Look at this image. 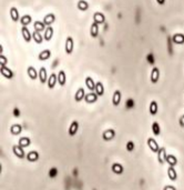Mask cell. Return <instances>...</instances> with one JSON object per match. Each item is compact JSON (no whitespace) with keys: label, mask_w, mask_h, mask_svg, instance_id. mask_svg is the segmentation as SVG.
<instances>
[{"label":"cell","mask_w":184,"mask_h":190,"mask_svg":"<svg viewBox=\"0 0 184 190\" xmlns=\"http://www.w3.org/2000/svg\"><path fill=\"white\" fill-rule=\"evenodd\" d=\"M33 27H35V30L38 31V32H41V31L46 30V23L41 21H36L33 23Z\"/></svg>","instance_id":"cell-30"},{"label":"cell","mask_w":184,"mask_h":190,"mask_svg":"<svg viewBox=\"0 0 184 190\" xmlns=\"http://www.w3.org/2000/svg\"><path fill=\"white\" fill-rule=\"evenodd\" d=\"M0 62H1V66H6L7 65V58H6L5 56H0Z\"/></svg>","instance_id":"cell-39"},{"label":"cell","mask_w":184,"mask_h":190,"mask_svg":"<svg viewBox=\"0 0 184 190\" xmlns=\"http://www.w3.org/2000/svg\"><path fill=\"white\" fill-rule=\"evenodd\" d=\"M50 57H51V51L47 49V50H43V51H41V53H39L38 59L41 61H44V60H48Z\"/></svg>","instance_id":"cell-21"},{"label":"cell","mask_w":184,"mask_h":190,"mask_svg":"<svg viewBox=\"0 0 184 190\" xmlns=\"http://www.w3.org/2000/svg\"><path fill=\"white\" fill-rule=\"evenodd\" d=\"M179 124H180V126H181V127H184V115L181 117V118H180Z\"/></svg>","instance_id":"cell-42"},{"label":"cell","mask_w":184,"mask_h":190,"mask_svg":"<svg viewBox=\"0 0 184 190\" xmlns=\"http://www.w3.org/2000/svg\"><path fill=\"white\" fill-rule=\"evenodd\" d=\"M57 174H58V170H57L55 168H52L51 170H50V177H55Z\"/></svg>","instance_id":"cell-40"},{"label":"cell","mask_w":184,"mask_h":190,"mask_svg":"<svg viewBox=\"0 0 184 190\" xmlns=\"http://www.w3.org/2000/svg\"><path fill=\"white\" fill-rule=\"evenodd\" d=\"M98 95H96V92H93V91H91L90 94L85 95L84 97V100L85 102H88V103H93V102H96V100H98Z\"/></svg>","instance_id":"cell-8"},{"label":"cell","mask_w":184,"mask_h":190,"mask_svg":"<svg viewBox=\"0 0 184 190\" xmlns=\"http://www.w3.org/2000/svg\"><path fill=\"white\" fill-rule=\"evenodd\" d=\"M163 190H176V188L173 187V186H165V187L163 188Z\"/></svg>","instance_id":"cell-41"},{"label":"cell","mask_w":184,"mask_h":190,"mask_svg":"<svg viewBox=\"0 0 184 190\" xmlns=\"http://www.w3.org/2000/svg\"><path fill=\"white\" fill-rule=\"evenodd\" d=\"M93 22H96L98 25H102L105 22V17L101 12H96L93 15Z\"/></svg>","instance_id":"cell-10"},{"label":"cell","mask_w":184,"mask_h":190,"mask_svg":"<svg viewBox=\"0 0 184 190\" xmlns=\"http://www.w3.org/2000/svg\"><path fill=\"white\" fill-rule=\"evenodd\" d=\"M85 97V92H84V89L83 88H79L74 95V100L77 102H80L81 100H83V98Z\"/></svg>","instance_id":"cell-17"},{"label":"cell","mask_w":184,"mask_h":190,"mask_svg":"<svg viewBox=\"0 0 184 190\" xmlns=\"http://www.w3.org/2000/svg\"><path fill=\"white\" fill-rule=\"evenodd\" d=\"M157 110H159L157 102L153 100V101H151V103H150V113H151L152 116H155L157 113Z\"/></svg>","instance_id":"cell-32"},{"label":"cell","mask_w":184,"mask_h":190,"mask_svg":"<svg viewBox=\"0 0 184 190\" xmlns=\"http://www.w3.org/2000/svg\"><path fill=\"white\" fill-rule=\"evenodd\" d=\"M27 159L28 161H30V163H35V161H37V160L39 159V154L37 151H30L29 154H27Z\"/></svg>","instance_id":"cell-26"},{"label":"cell","mask_w":184,"mask_h":190,"mask_svg":"<svg viewBox=\"0 0 184 190\" xmlns=\"http://www.w3.org/2000/svg\"><path fill=\"white\" fill-rule=\"evenodd\" d=\"M27 74H28V76H29V78H30V79H32V80H36L37 78L39 77L38 71H37L36 68H35V67H32V66L28 67Z\"/></svg>","instance_id":"cell-13"},{"label":"cell","mask_w":184,"mask_h":190,"mask_svg":"<svg viewBox=\"0 0 184 190\" xmlns=\"http://www.w3.org/2000/svg\"><path fill=\"white\" fill-rule=\"evenodd\" d=\"M172 40H173L174 44H184V35L182 33H176L172 37Z\"/></svg>","instance_id":"cell-25"},{"label":"cell","mask_w":184,"mask_h":190,"mask_svg":"<svg viewBox=\"0 0 184 190\" xmlns=\"http://www.w3.org/2000/svg\"><path fill=\"white\" fill-rule=\"evenodd\" d=\"M32 38H33V40L36 41V44H41L42 41H43V38L44 37H42L41 35H40V32H38V31H33V33H32Z\"/></svg>","instance_id":"cell-36"},{"label":"cell","mask_w":184,"mask_h":190,"mask_svg":"<svg viewBox=\"0 0 184 190\" xmlns=\"http://www.w3.org/2000/svg\"><path fill=\"white\" fill-rule=\"evenodd\" d=\"M90 35L92 38H96L98 35H99V25L96 23V22H93L92 25H91V28H90Z\"/></svg>","instance_id":"cell-15"},{"label":"cell","mask_w":184,"mask_h":190,"mask_svg":"<svg viewBox=\"0 0 184 190\" xmlns=\"http://www.w3.org/2000/svg\"><path fill=\"white\" fill-rule=\"evenodd\" d=\"M39 80H40V82L41 83H46L48 80V74H47V70L44 67H41L40 70H39Z\"/></svg>","instance_id":"cell-9"},{"label":"cell","mask_w":184,"mask_h":190,"mask_svg":"<svg viewBox=\"0 0 184 190\" xmlns=\"http://www.w3.org/2000/svg\"><path fill=\"white\" fill-rule=\"evenodd\" d=\"M10 17L12 21L17 22V21H20V17H19V12H18V9L16 7H12L10 9Z\"/></svg>","instance_id":"cell-18"},{"label":"cell","mask_w":184,"mask_h":190,"mask_svg":"<svg viewBox=\"0 0 184 190\" xmlns=\"http://www.w3.org/2000/svg\"><path fill=\"white\" fill-rule=\"evenodd\" d=\"M21 35H22V37H23V39H25L26 42L31 41L32 35L30 33V31H29V29L27 28V26H23V27L21 28Z\"/></svg>","instance_id":"cell-6"},{"label":"cell","mask_w":184,"mask_h":190,"mask_svg":"<svg viewBox=\"0 0 184 190\" xmlns=\"http://www.w3.org/2000/svg\"><path fill=\"white\" fill-rule=\"evenodd\" d=\"M166 163L170 166H172V167H174V166H176V163H178V159H176V157L173 156V154H168V156H166Z\"/></svg>","instance_id":"cell-35"},{"label":"cell","mask_w":184,"mask_h":190,"mask_svg":"<svg viewBox=\"0 0 184 190\" xmlns=\"http://www.w3.org/2000/svg\"><path fill=\"white\" fill-rule=\"evenodd\" d=\"M31 21H32V18H31V16H29V15H25V16H22L21 18H20V23H21L22 26L30 25Z\"/></svg>","instance_id":"cell-34"},{"label":"cell","mask_w":184,"mask_h":190,"mask_svg":"<svg viewBox=\"0 0 184 190\" xmlns=\"http://www.w3.org/2000/svg\"><path fill=\"white\" fill-rule=\"evenodd\" d=\"M0 71H1V74H2L3 77L7 78V79H11V78L14 77V72L11 71L9 68H7L6 66H1Z\"/></svg>","instance_id":"cell-11"},{"label":"cell","mask_w":184,"mask_h":190,"mask_svg":"<svg viewBox=\"0 0 184 190\" xmlns=\"http://www.w3.org/2000/svg\"><path fill=\"white\" fill-rule=\"evenodd\" d=\"M168 176L172 181H175L176 178H178V174H176L174 167H172V166H170V168L168 169Z\"/></svg>","instance_id":"cell-28"},{"label":"cell","mask_w":184,"mask_h":190,"mask_svg":"<svg viewBox=\"0 0 184 190\" xmlns=\"http://www.w3.org/2000/svg\"><path fill=\"white\" fill-rule=\"evenodd\" d=\"M159 78H160V70H159V68L154 67L151 71V82L157 83V81H159Z\"/></svg>","instance_id":"cell-14"},{"label":"cell","mask_w":184,"mask_h":190,"mask_svg":"<svg viewBox=\"0 0 184 190\" xmlns=\"http://www.w3.org/2000/svg\"><path fill=\"white\" fill-rule=\"evenodd\" d=\"M58 82L60 86H64L67 82V76H66V72L63 71V70H60L58 74Z\"/></svg>","instance_id":"cell-23"},{"label":"cell","mask_w":184,"mask_h":190,"mask_svg":"<svg viewBox=\"0 0 184 190\" xmlns=\"http://www.w3.org/2000/svg\"><path fill=\"white\" fill-rule=\"evenodd\" d=\"M157 2L159 3V5H164V3H165V0H157Z\"/></svg>","instance_id":"cell-43"},{"label":"cell","mask_w":184,"mask_h":190,"mask_svg":"<svg viewBox=\"0 0 184 190\" xmlns=\"http://www.w3.org/2000/svg\"><path fill=\"white\" fill-rule=\"evenodd\" d=\"M94 91H96V95H98L99 97H102L103 95H104V87H103L101 81H98V82L96 83V90Z\"/></svg>","instance_id":"cell-22"},{"label":"cell","mask_w":184,"mask_h":190,"mask_svg":"<svg viewBox=\"0 0 184 190\" xmlns=\"http://www.w3.org/2000/svg\"><path fill=\"white\" fill-rule=\"evenodd\" d=\"M126 150L128 151H133L134 150V142L133 141H129L126 143Z\"/></svg>","instance_id":"cell-38"},{"label":"cell","mask_w":184,"mask_h":190,"mask_svg":"<svg viewBox=\"0 0 184 190\" xmlns=\"http://www.w3.org/2000/svg\"><path fill=\"white\" fill-rule=\"evenodd\" d=\"M74 49V41L72 37H68L66 39V44H64V50H66V53L68 55H71L73 53Z\"/></svg>","instance_id":"cell-1"},{"label":"cell","mask_w":184,"mask_h":190,"mask_svg":"<svg viewBox=\"0 0 184 190\" xmlns=\"http://www.w3.org/2000/svg\"><path fill=\"white\" fill-rule=\"evenodd\" d=\"M12 151H14V156H17V157L20 158V159L27 157V156H26V154H25V150H23V148H22V147H20L19 145H18V146H14V147H12Z\"/></svg>","instance_id":"cell-4"},{"label":"cell","mask_w":184,"mask_h":190,"mask_svg":"<svg viewBox=\"0 0 184 190\" xmlns=\"http://www.w3.org/2000/svg\"><path fill=\"white\" fill-rule=\"evenodd\" d=\"M85 86H87V88H88L90 91L96 90V82H94V80L91 77L85 78Z\"/></svg>","instance_id":"cell-19"},{"label":"cell","mask_w":184,"mask_h":190,"mask_svg":"<svg viewBox=\"0 0 184 190\" xmlns=\"http://www.w3.org/2000/svg\"><path fill=\"white\" fill-rule=\"evenodd\" d=\"M55 21V14H48L47 16L43 18V22L46 23V26H51Z\"/></svg>","instance_id":"cell-20"},{"label":"cell","mask_w":184,"mask_h":190,"mask_svg":"<svg viewBox=\"0 0 184 190\" xmlns=\"http://www.w3.org/2000/svg\"><path fill=\"white\" fill-rule=\"evenodd\" d=\"M116 136V131L113 129H107L105 131H103L102 133V138H103V140L104 141H110L112 140L113 138Z\"/></svg>","instance_id":"cell-5"},{"label":"cell","mask_w":184,"mask_h":190,"mask_svg":"<svg viewBox=\"0 0 184 190\" xmlns=\"http://www.w3.org/2000/svg\"><path fill=\"white\" fill-rule=\"evenodd\" d=\"M22 131V127L20 126V125L16 124V125H12L10 128V132L12 133V135L17 136V135H19L20 132Z\"/></svg>","instance_id":"cell-33"},{"label":"cell","mask_w":184,"mask_h":190,"mask_svg":"<svg viewBox=\"0 0 184 190\" xmlns=\"http://www.w3.org/2000/svg\"><path fill=\"white\" fill-rule=\"evenodd\" d=\"M78 9L81 11H87L89 9V3L85 1V0H79L77 5Z\"/></svg>","instance_id":"cell-29"},{"label":"cell","mask_w":184,"mask_h":190,"mask_svg":"<svg viewBox=\"0 0 184 190\" xmlns=\"http://www.w3.org/2000/svg\"><path fill=\"white\" fill-rule=\"evenodd\" d=\"M53 37V28L48 26V28L46 29V32H44V40L47 41H50Z\"/></svg>","instance_id":"cell-27"},{"label":"cell","mask_w":184,"mask_h":190,"mask_svg":"<svg viewBox=\"0 0 184 190\" xmlns=\"http://www.w3.org/2000/svg\"><path fill=\"white\" fill-rule=\"evenodd\" d=\"M111 170L117 175H122V172H123V166L120 165V163H113L112 167H111Z\"/></svg>","instance_id":"cell-24"},{"label":"cell","mask_w":184,"mask_h":190,"mask_svg":"<svg viewBox=\"0 0 184 190\" xmlns=\"http://www.w3.org/2000/svg\"><path fill=\"white\" fill-rule=\"evenodd\" d=\"M148 147L150 149H151V151H153V152H159V150H160V147H159V145H157V142L155 140H154V138H148Z\"/></svg>","instance_id":"cell-3"},{"label":"cell","mask_w":184,"mask_h":190,"mask_svg":"<svg viewBox=\"0 0 184 190\" xmlns=\"http://www.w3.org/2000/svg\"><path fill=\"white\" fill-rule=\"evenodd\" d=\"M166 149L164 147L160 148L159 152H157V161H159L160 165H164L166 163Z\"/></svg>","instance_id":"cell-2"},{"label":"cell","mask_w":184,"mask_h":190,"mask_svg":"<svg viewBox=\"0 0 184 190\" xmlns=\"http://www.w3.org/2000/svg\"><path fill=\"white\" fill-rule=\"evenodd\" d=\"M152 131H153V133H154V135H155V136H159L160 133H161V129H160V125L157 124V121L152 124Z\"/></svg>","instance_id":"cell-37"},{"label":"cell","mask_w":184,"mask_h":190,"mask_svg":"<svg viewBox=\"0 0 184 190\" xmlns=\"http://www.w3.org/2000/svg\"><path fill=\"white\" fill-rule=\"evenodd\" d=\"M31 143V140L30 138L28 137H23V138H20L19 139V146L22 147V148H26V147H29Z\"/></svg>","instance_id":"cell-31"},{"label":"cell","mask_w":184,"mask_h":190,"mask_svg":"<svg viewBox=\"0 0 184 190\" xmlns=\"http://www.w3.org/2000/svg\"><path fill=\"white\" fill-rule=\"evenodd\" d=\"M78 129H79V122L74 120V121H72L71 126L69 128V135L71 136V137H73V136L78 132Z\"/></svg>","instance_id":"cell-16"},{"label":"cell","mask_w":184,"mask_h":190,"mask_svg":"<svg viewBox=\"0 0 184 190\" xmlns=\"http://www.w3.org/2000/svg\"><path fill=\"white\" fill-rule=\"evenodd\" d=\"M120 102H121V91L116 90L112 97V103H113V106L118 107V106L120 105Z\"/></svg>","instance_id":"cell-12"},{"label":"cell","mask_w":184,"mask_h":190,"mask_svg":"<svg viewBox=\"0 0 184 190\" xmlns=\"http://www.w3.org/2000/svg\"><path fill=\"white\" fill-rule=\"evenodd\" d=\"M57 80H58V76L55 74H51L48 78V88L53 89L55 86L57 85Z\"/></svg>","instance_id":"cell-7"}]
</instances>
